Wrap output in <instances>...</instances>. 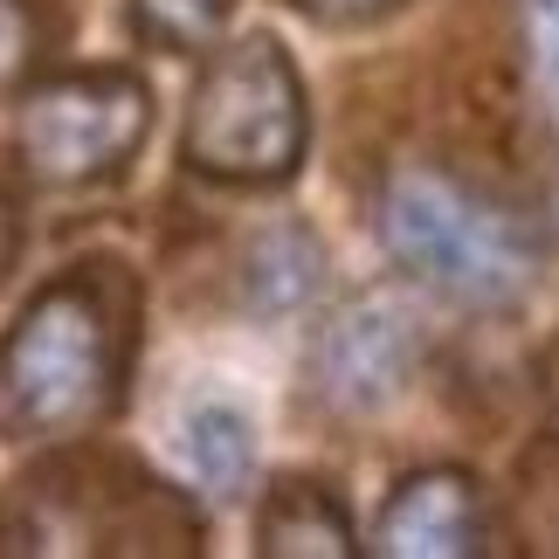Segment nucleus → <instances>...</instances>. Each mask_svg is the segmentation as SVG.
Masks as SVG:
<instances>
[{
    "label": "nucleus",
    "mask_w": 559,
    "mask_h": 559,
    "mask_svg": "<svg viewBox=\"0 0 559 559\" xmlns=\"http://www.w3.org/2000/svg\"><path fill=\"white\" fill-rule=\"evenodd\" d=\"M511 14H519V56H525L532 97L559 124V0H511Z\"/></svg>",
    "instance_id": "nucleus-11"
},
{
    "label": "nucleus",
    "mask_w": 559,
    "mask_h": 559,
    "mask_svg": "<svg viewBox=\"0 0 559 559\" xmlns=\"http://www.w3.org/2000/svg\"><path fill=\"white\" fill-rule=\"evenodd\" d=\"M35 62V14L21 0H0V91Z\"/></svg>",
    "instance_id": "nucleus-12"
},
{
    "label": "nucleus",
    "mask_w": 559,
    "mask_h": 559,
    "mask_svg": "<svg viewBox=\"0 0 559 559\" xmlns=\"http://www.w3.org/2000/svg\"><path fill=\"white\" fill-rule=\"evenodd\" d=\"M153 132V91L139 70H62L21 91L14 153L35 187H97L118 180Z\"/></svg>",
    "instance_id": "nucleus-4"
},
{
    "label": "nucleus",
    "mask_w": 559,
    "mask_h": 559,
    "mask_svg": "<svg viewBox=\"0 0 559 559\" xmlns=\"http://www.w3.org/2000/svg\"><path fill=\"white\" fill-rule=\"evenodd\" d=\"M428 318L407 290H367L338 305L311 338V386L332 415H380L421 373Z\"/></svg>",
    "instance_id": "nucleus-5"
},
{
    "label": "nucleus",
    "mask_w": 559,
    "mask_h": 559,
    "mask_svg": "<svg viewBox=\"0 0 559 559\" xmlns=\"http://www.w3.org/2000/svg\"><path fill=\"white\" fill-rule=\"evenodd\" d=\"M180 449H187V469L201 477V490L242 498V484L255 469V421L228 401H201V407H187V421H180Z\"/></svg>",
    "instance_id": "nucleus-9"
},
{
    "label": "nucleus",
    "mask_w": 559,
    "mask_h": 559,
    "mask_svg": "<svg viewBox=\"0 0 559 559\" xmlns=\"http://www.w3.org/2000/svg\"><path fill=\"white\" fill-rule=\"evenodd\" d=\"M180 153L214 187H284L311 153V97L276 35L214 41L187 91Z\"/></svg>",
    "instance_id": "nucleus-3"
},
{
    "label": "nucleus",
    "mask_w": 559,
    "mask_h": 559,
    "mask_svg": "<svg viewBox=\"0 0 559 559\" xmlns=\"http://www.w3.org/2000/svg\"><path fill=\"white\" fill-rule=\"evenodd\" d=\"M255 552L263 559H346L359 552V532L325 477H276V490L255 511Z\"/></svg>",
    "instance_id": "nucleus-8"
},
{
    "label": "nucleus",
    "mask_w": 559,
    "mask_h": 559,
    "mask_svg": "<svg viewBox=\"0 0 559 559\" xmlns=\"http://www.w3.org/2000/svg\"><path fill=\"white\" fill-rule=\"evenodd\" d=\"M401 0H297V14H311L318 28H373Z\"/></svg>",
    "instance_id": "nucleus-13"
},
{
    "label": "nucleus",
    "mask_w": 559,
    "mask_h": 559,
    "mask_svg": "<svg viewBox=\"0 0 559 559\" xmlns=\"http://www.w3.org/2000/svg\"><path fill=\"white\" fill-rule=\"evenodd\" d=\"M228 8L235 0H132V28L166 56H207L228 28Z\"/></svg>",
    "instance_id": "nucleus-10"
},
{
    "label": "nucleus",
    "mask_w": 559,
    "mask_h": 559,
    "mask_svg": "<svg viewBox=\"0 0 559 559\" xmlns=\"http://www.w3.org/2000/svg\"><path fill=\"white\" fill-rule=\"evenodd\" d=\"M546 394H552V401H559V346H552V353H546Z\"/></svg>",
    "instance_id": "nucleus-15"
},
{
    "label": "nucleus",
    "mask_w": 559,
    "mask_h": 559,
    "mask_svg": "<svg viewBox=\"0 0 559 559\" xmlns=\"http://www.w3.org/2000/svg\"><path fill=\"white\" fill-rule=\"evenodd\" d=\"M14 249H21V222H14V201L0 193V276L14 270Z\"/></svg>",
    "instance_id": "nucleus-14"
},
{
    "label": "nucleus",
    "mask_w": 559,
    "mask_h": 559,
    "mask_svg": "<svg viewBox=\"0 0 559 559\" xmlns=\"http://www.w3.org/2000/svg\"><path fill=\"white\" fill-rule=\"evenodd\" d=\"M332 255L318 242V228L305 222H270L249 235L242 249V305L263 318V325H290L297 311H311L325 297Z\"/></svg>",
    "instance_id": "nucleus-7"
},
{
    "label": "nucleus",
    "mask_w": 559,
    "mask_h": 559,
    "mask_svg": "<svg viewBox=\"0 0 559 559\" xmlns=\"http://www.w3.org/2000/svg\"><path fill=\"white\" fill-rule=\"evenodd\" d=\"M373 222H380L386 255L415 284L442 290L449 305L511 311L539 284V242H532L525 214L504 207L498 193H484L477 180L436 166V159L386 166Z\"/></svg>",
    "instance_id": "nucleus-2"
},
{
    "label": "nucleus",
    "mask_w": 559,
    "mask_h": 559,
    "mask_svg": "<svg viewBox=\"0 0 559 559\" xmlns=\"http://www.w3.org/2000/svg\"><path fill=\"white\" fill-rule=\"evenodd\" d=\"M367 552H380V559H477V552H490L484 484L456 463H428L415 477H401L373 519Z\"/></svg>",
    "instance_id": "nucleus-6"
},
{
    "label": "nucleus",
    "mask_w": 559,
    "mask_h": 559,
    "mask_svg": "<svg viewBox=\"0 0 559 559\" xmlns=\"http://www.w3.org/2000/svg\"><path fill=\"white\" fill-rule=\"evenodd\" d=\"M139 359V284L111 255L62 263L0 338V401L28 436H91L124 407Z\"/></svg>",
    "instance_id": "nucleus-1"
}]
</instances>
